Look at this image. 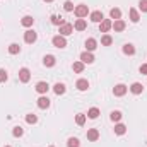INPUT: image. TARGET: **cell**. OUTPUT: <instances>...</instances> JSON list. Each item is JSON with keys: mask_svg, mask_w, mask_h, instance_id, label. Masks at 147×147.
<instances>
[{"mask_svg": "<svg viewBox=\"0 0 147 147\" xmlns=\"http://www.w3.org/2000/svg\"><path fill=\"white\" fill-rule=\"evenodd\" d=\"M74 12H75V16H77L79 19H84V17H87V14H89V7H87L86 3H80V5H77V7L74 9Z\"/></svg>", "mask_w": 147, "mask_h": 147, "instance_id": "obj_1", "label": "cell"}, {"mask_svg": "<svg viewBox=\"0 0 147 147\" xmlns=\"http://www.w3.org/2000/svg\"><path fill=\"white\" fill-rule=\"evenodd\" d=\"M127 91H128V87H127L125 84H116V86L113 87V94H115V96H118V98L125 96V94H127Z\"/></svg>", "mask_w": 147, "mask_h": 147, "instance_id": "obj_2", "label": "cell"}, {"mask_svg": "<svg viewBox=\"0 0 147 147\" xmlns=\"http://www.w3.org/2000/svg\"><path fill=\"white\" fill-rule=\"evenodd\" d=\"M51 43H53V46H57V48H65V46H67V39H65V36H60V34L53 36Z\"/></svg>", "mask_w": 147, "mask_h": 147, "instance_id": "obj_3", "label": "cell"}, {"mask_svg": "<svg viewBox=\"0 0 147 147\" xmlns=\"http://www.w3.org/2000/svg\"><path fill=\"white\" fill-rule=\"evenodd\" d=\"M29 79H31V72H29V69L22 67V69L19 70V80H21L22 84H26V82H29Z\"/></svg>", "mask_w": 147, "mask_h": 147, "instance_id": "obj_4", "label": "cell"}, {"mask_svg": "<svg viewBox=\"0 0 147 147\" xmlns=\"http://www.w3.org/2000/svg\"><path fill=\"white\" fill-rule=\"evenodd\" d=\"M36 39H38V34L34 33V31H33V29H28V31L24 33V41H26V43L33 45V43H34Z\"/></svg>", "mask_w": 147, "mask_h": 147, "instance_id": "obj_5", "label": "cell"}, {"mask_svg": "<svg viewBox=\"0 0 147 147\" xmlns=\"http://www.w3.org/2000/svg\"><path fill=\"white\" fill-rule=\"evenodd\" d=\"M74 33V24H69L65 22L63 26H60V36H69Z\"/></svg>", "mask_w": 147, "mask_h": 147, "instance_id": "obj_6", "label": "cell"}, {"mask_svg": "<svg viewBox=\"0 0 147 147\" xmlns=\"http://www.w3.org/2000/svg\"><path fill=\"white\" fill-rule=\"evenodd\" d=\"M80 62H82L84 65H86V63L89 65V63L94 62V55H92L91 51H84V53H80Z\"/></svg>", "mask_w": 147, "mask_h": 147, "instance_id": "obj_7", "label": "cell"}, {"mask_svg": "<svg viewBox=\"0 0 147 147\" xmlns=\"http://www.w3.org/2000/svg\"><path fill=\"white\" fill-rule=\"evenodd\" d=\"M111 28H113L111 19H103V21L99 22V31H101V33H108Z\"/></svg>", "mask_w": 147, "mask_h": 147, "instance_id": "obj_8", "label": "cell"}, {"mask_svg": "<svg viewBox=\"0 0 147 147\" xmlns=\"http://www.w3.org/2000/svg\"><path fill=\"white\" fill-rule=\"evenodd\" d=\"M89 17H91V21H92V22H96V24H99V22L105 19V16H103V12H101V10H94V12H91V16H89Z\"/></svg>", "mask_w": 147, "mask_h": 147, "instance_id": "obj_9", "label": "cell"}, {"mask_svg": "<svg viewBox=\"0 0 147 147\" xmlns=\"http://www.w3.org/2000/svg\"><path fill=\"white\" fill-rule=\"evenodd\" d=\"M75 87H77L79 91H82V92H84V91H87V89H89V80H87V79H79V80L75 82Z\"/></svg>", "mask_w": 147, "mask_h": 147, "instance_id": "obj_10", "label": "cell"}, {"mask_svg": "<svg viewBox=\"0 0 147 147\" xmlns=\"http://www.w3.org/2000/svg\"><path fill=\"white\" fill-rule=\"evenodd\" d=\"M38 108H39V110H48V108H50V99H48L45 94L38 99Z\"/></svg>", "mask_w": 147, "mask_h": 147, "instance_id": "obj_11", "label": "cell"}, {"mask_svg": "<svg viewBox=\"0 0 147 147\" xmlns=\"http://www.w3.org/2000/svg\"><path fill=\"white\" fill-rule=\"evenodd\" d=\"M55 63H57V58L53 55H45L43 57V65L45 67H53Z\"/></svg>", "mask_w": 147, "mask_h": 147, "instance_id": "obj_12", "label": "cell"}, {"mask_svg": "<svg viewBox=\"0 0 147 147\" xmlns=\"http://www.w3.org/2000/svg\"><path fill=\"white\" fill-rule=\"evenodd\" d=\"M98 139H99V132H98V128H89V130H87V140L96 142Z\"/></svg>", "mask_w": 147, "mask_h": 147, "instance_id": "obj_13", "label": "cell"}, {"mask_svg": "<svg viewBox=\"0 0 147 147\" xmlns=\"http://www.w3.org/2000/svg\"><path fill=\"white\" fill-rule=\"evenodd\" d=\"M48 89H50V86H48V82H38L36 84V92H39V94H46L48 92Z\"/></svg>", "mask_w": 147, "mask_h": 147, "instance_id": "obj_14", "label": "cell"}, {"mask_svg": "<svg viewBox=\"0 0 147 147\" xmlns=\"http://www.w3.org/2000/svg\"><path fill=\"white\" fill-rule=\"evenodd\" d=\"M98 48V41L94 39V38H89L87 41H86V51H94Z\"/></svg>", "mask_w": 147, "mask_h": 147, "instance_id": "obj_15", "label": "cell"}, {"mask_svg": "<svg viewBox=\"0 0 147 147\" xmlns=\"http://www.w3.org/2000/svg\"><path fill=\"white\" fill-rule=\"evenodd\" d=\"M86 28H87L86 19H77V21H75V24H74V29H75V31H84Z\"/></svg>", "mask_w": 147, "mask_h": 147, "instance_id": "obj_16", "label": "cell"}, {"mask_svg": "<svg viewBox=\"0 0 147 147\" xmlns=\"http://www.w3.org/2000/svg\"><path fill=\"white\" fill-rule=\"evenodd\" d=\"M130 91H132V94H142L144 86H142L140 82H134V84L130 86Z\"/></svg>", "mask_w": 147, "mask_h": 147, "instance_id": "obj_17", "label": "cell"}, {"mask_svg": "<svg viewBox=\"0 0 147 147\" xmlns=\"http://www.w3.org/2000/svg\"><path fill=\"white\" fill-rule=\"evenodd\" d=\"M21 24H22L24 28H31V26L34 24V19H33L31 16H24V17L21 19Z\"/></svg>", "mask_w": 147, "mask_h": 147, "instance_id": "obj_18", "label": "cell"}, {"mask_svg": "<svg viewBox=\"0 0 147 147\" xmlns=\"http://www.w3.org/2000/svg\"><path fill=\"white\" fill-rule=\"evenodd\" d=\"M125 26H127V24H125V21H121V19H116V21L113 22V29H115V31H118V33H120V31H123V29H125Z\"/></svg>", "mask_w": 147, "mask_h": 147, "instance_id": "obj_19", "label": "cell"}, {"mask_svg": "<svg viewBox=\"0 0 147 147\" xmlns=\"http://www.w3.org/2000/svg\"><path fill=\"white\" fill-rule=\"evenodd\" d=\"M53 91H55V94H57V96L63 94V92H65V84H62V82H57V84L53 86Z\"/></svg>", "mask_w": 147, "mask_h": 147, "instance_id": "obj_20", "label": "cell"}, {"mask_svg": "<svg viewBox=\"0 0 147 147\" xmlns=\"http://www.w3.org/2000/svg\"><path fill=\"white\" fill-rule=\"evenodd\" d=\"M123 53H125V55H135V46H134L132 43H127V45L123 46Z\"/></svg>", "mask_w": 147, "mask_h": 147, "instance_id": "obj_21", "label": "cell"}, {"mask_svg": "<svg viewBox=\"0 0 147 147\" xmlns=\"http://www.w3.org/2000/svg\"><path fill=\"white\" fill-rule=\"evenodd\" d=\"M125 132H127V127L123 123H116L115 125V134L116 135H125Z\"/></svg>", "mask_w": 147, "mask_h": 147, "instance_id": "obj_22", "label": "cell"}, {"mask_svg": "<svg viewBox=\"0 0 147 147\" xmlns=\"http://www.w3.org/2000/svg\"><path fill=\"white\" fill-rule=\"evenodd\" d=\"M110 17L111 19H115V21L120 19V17H121V10H120L118 7H113V9L110 10Z\"/></svg>", "mask_w": 147, "mask_h": 147, "instance_id": "obj_23", "label": "cell"}, {"mask_svg": "<svg viewBox=\"0 0 147 147\" xmlns=\"http://www.w3.org/2000/svg\"><path fill=\"white\" fill-rule=\"evenodd\" d=\"M130 21L132 22H139L140 21V16H139V10L137 9H130Z\"/></svg>", "mask_w": 147, "mask_h": 147, "instance_id": "obj_24", "label": "cell"}, {"mask_svg": "<svg viewBox=\"0 0 147 147\" xmlns=\"http://www.w3.org/2000/svg\"><path fill=\"white\" fill-rule=\"evenodd\" d=\"M9 53H10V55H17V53H21V46H19L17 43L9 45Z\"/></svg>", "mask_w": 147, "mask_h": 147, "instance_id": "obj_25", "label": "cell"}, {"mask_svg": "<svg viewBox=\"0 0 147 147\" xmlns=\"http://www.w3.org/2000/svg\"><path fill=\"white\" fill-rule=\"evenodd\" d=\"M72 69H74V72H77V74L84 72V63H82V62H80V60H79V62H74Z\"/></svg>", "mask_w": 147, "mask_h": 147, "instance_id": "obj_26", "label": "cell"}, {"mask_svg": "<svg viewBox=\"0 0 147 147\" xmlns=\"http://www.w3.org/2000/svg\"><path fill=\"white\" fill-rule=\"evenodd\" d=\"M86 118H87L86 115H82V113H79V115H75V123H77L79 127H82V125L86 123Z\"/></svg>", "mask_w": 147, "mask_h": 147, "instance_id": "obj_27", "label": "cell"}, {"mask_svg": "<svg viewBox=\"0 0 147 147\" xmlns=\"http://www.w3.org/2000/svg\"><path fill=\"white\" fill-rule=\"evenodd\" d=\"M99 116V110L98 108H91V110L87 111V118H91V120H96Z\"/></svg>", "mask_w": 147, "mask_h": 147, "instance_id": "obj_28", "label": "cell"}, {"mask_svg": "<svg viewBox=\"0 0 147 147\" xmlns=\"http://www.w3.org/2000/svg\"><path fill=\"white\" fill-rule=\"evenodd\" d=\"M67 147H80L79 139H77V137H70V139L67 140Z\"/></svg>", "mask_w": 147, "mask_h": 147, "instance_id": "obj_29", "label": "cell"}, {"mask_svg": "<svg viewBox=\"0 0 147 147\" xmlns=\"http://www.w3.org/2000/svg\"><path fill=\"white\" fill-rule=\"evenodd\" d=\"M111 43H113V38H111L110 34H103V38H101V45H103V46H110Z\"/></svg>", "mask_w": 147, "mask_h": 147, "instance_id": "obj_30", "label": "cell"}, {"mask_svg": "<svg viewBox=\"0 0 147 147\" xmlns=\"http://www.w3.org/2000/svg\"><path fill=\"white\" fill-rule=\"evenodd\" d=\"M121 111H118V110H115V111H111V115H110V118L113 120V121H120L121 120Z\"/></svg>", "mask_w": 147, "mask_h": 147, "instance_id": "obj_31", "label": "cell"}, {"mask_svg": "<svg viewBox=\"0 0 147 147\" xmlns=\"http://www.w3.org/2000/svg\"><path fill=\"white\" fill-rule=\"evenodd\" d=\"M26 121L29 125H34V123H38V116L34 113H29V115H26Z\"/></svg>", "mask_w": 147, "mask_h": 147, "instance_id": "obj_32", "label": "cell"}, {"mask_svg": "<svg viewBox=\"0 0 147 147\" xmlns=\"http://www.w3.org/2000/svg\"><path fill=\"white\" fill-rule=\"evenodd\" d=\"M51 22H53L55 26H63V24H65V19H62V17H58V16H51Z\"/></svg>", "mask_w": 147, "mask_h": 147, "instance_id": "obj_33", "label": "cell"}, {"mask_svg": "<svg viewBox=\"0 0 147 147\" xmlns=\"http://www.w3.org/2000/svg\"><path fill=\"white\" fill-rule=\"evenodd\" d=\"M22 134H24V130L21 127H14V130H12V135L14 137H22Z\"/></svg>", "mask_w": 147, "mask_h": 147, "instance_id": "obj_34", "label": "cell"}, {"mask_svg": "<svg viewBox=\"0 0 147 147\" xmlns=\"http://www.w3.org/2000/svg\"><path fill=\"white\" fill-rule=\"evenodd\" d=\"M63 9H65L67 12H72L74 9H75V7H74V3H72V2H70V0H67V2L63 3Z\"/></svg>", "mask_w": 147, "mask_h": 147, "instance_id": "obj_35", "label": "cell"}, {"mask_svg": "<svg viewBox=\"0 0 147 147\" xmlns=\"http://www.w3.org/2000/svg\"><path fill=\"white\" fill-rule=\"evenodd\" d=\"M7 79H9V75H7V70L0 69V82L3 84V82H7Z\"/></svg>", "mask_w": 147, "mask_h": 147, "instance_id": "obj_36", "label": "cell"}, {"mask_svg": "<svg viewBox=\"0 0 147 147\" xmlns=\"http://www.w3.org/2000/svg\"><path fill=\"white\" fill-rule=\"evenodd\" d=\"M139 9H140L142 12H147V0H140V2H139Z\"/></svg>", "mask_w": 147, "mask_h": 147, "instance_id": "obj_37", "label": "cell"}, {"mask_svg": "<svg viewBox=\"0 0 147 147\" xmlns=\"http://www.w3.org/2000/svg\"><path fill=\"white\" fill-rule=\"evenodd\" d=\"M140 74H142V75H147V63L140 65Z\"/></svg>", "mask_w": 147, "mask_h": 147, "instance_id": "obj_38", "label": "cell"}, {"mask_svg": "<svg viewBox=\"0 0 147 147\" xmlns=\"http://www.w3.org/2000/svg\"><path fill=\"white\" fill-rule=\"evenodd\" d=\"M45 2H53V0H45Z\"/></svg>", "mask_w": 147, "mask_h": 147, "instance_id": "obj_39", "label": "cell"}, {"mask_svg": "<svg viewBox=\"0 0 147 147\" xmlns=\"http://www.w3.org/2000/svg\"><path fill=\"white\" fill-rule=\"evenodd\" d=\"M5 147H10V146H5Z\"/></svg>", "mask_w": 147, "mask_h": 147, "instance_id": "obj_40", "label": "cell"}, {"mask_svg": "<svg viewBox=\"0 0 147 147\" xmlns=\"http://www.w3.org/2000/svg\"><path fill=\"white\" fill-rule=\"evenodd\" d=\"M50 147H53V146H50Z\"/></svg>", "mask_w": 147, "mask_h": 147, "instance_id": "obj_41", "label": "cell"}]
</instances>
